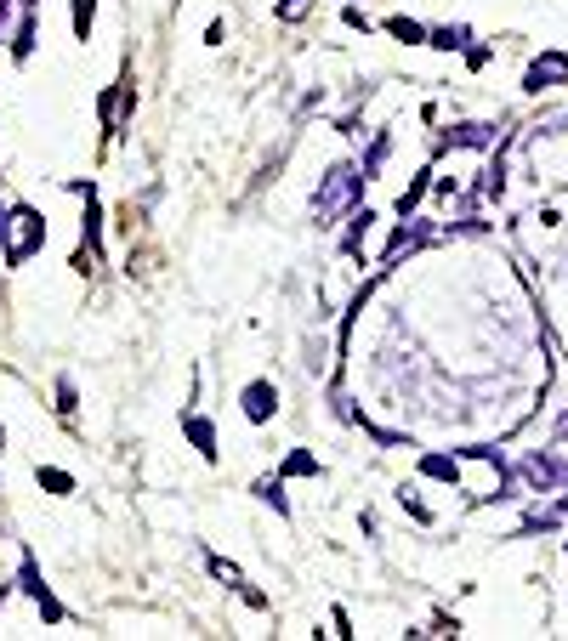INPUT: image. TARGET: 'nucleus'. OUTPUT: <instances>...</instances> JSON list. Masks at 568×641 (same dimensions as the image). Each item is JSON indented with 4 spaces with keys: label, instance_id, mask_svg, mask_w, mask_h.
Instances as JSON below:
<instances>
[{
    "label": "nucleus",
    "instance_id": "f257e3e1",
    "mask_svg": "<svg viewBox=\"0 0 568 641\" xmlns=\"http://www.w3.org/2000/svg\"><path fill=\"white\" fill-rule=\"evenodd\" d=\"M364 182H370V176L358 171V165H330V176H324L319 193H313V216H319V227H330L336 216H347V210L358 205Z\"/></svg>",
    "mask_w": 568,
    "mask_h": 641
},
{
    "label": "nucleus",
    "instance_id": "f03ea898",
    "mask_svg": "<svg viewBox=\"0 0 568 641\" xmlns=\"http://www.w3.org/2000/svg\"><path fill=\"white\" fill-rule=\"evenodd\" d=\"M40 244H46V222H40V210H29V205H12V210H6V261H12V267H23Z\"/></svg>",
    "mask_w": 568,
    "mask_h": 641
},
{
    "label": "nucleus",
    "instance_id": "7ed1b4c3",
    "mask_svg": "<svg viewBox=\"0 0 568 641\" xmlns=\"http://www.w3.org/2000/svg\"><path fill=\"white\" fill-rule=\"evenodd\" d=\"M523 483L534 488V494H551V488H563L568 483V460L563 454H529V460H523Z\"/></svg>",
    "mask_w": 568,
    "mask_h": 641
},
{
    "label": "nucleus",
    "instance_id": "20e7f679",
    "mask_svg": "<svg viewBox=\"0 0 568 641\" xmlns=\"http://www.w3.org/2000/svg\"><path fill=\"white\" fill-rule=\"evenodd\" d=\"M18 585L29 590V596H35V607H40V613H46V624H57V619H63V607H57L52 585L40 579V562H35V556H23V568H18Z\"/></svg>",
    "mask_w": 568,
    "mask_h": 641
},
{
    "label": "nucleus",
    "instance_id": "39448f33",
    "mask_svg": "<svg viewBox=\"0 0 568 641\" xmlns=\"http://www.w3.org/2000/svg\"><path fill=\"white\" fill-rule=\"evenodd\" d=\"M495 142H500V125L489 120H466L444 131V148H495Z\"/></svg>",
    "mask_w": 568,
    "mask_h": 641
},
{
    "label": "nucleus",
    "instance_id": "423d86ee",
    "mask_svg": "<svg viewBox=\"0 0 568 641\" xmlns=\"http://www.w3.org/2000/svg\"><path fill=\"white\" fill-rule=\"evenodd\" d=\"M239 403H245V420L267 426V420L279 415V386H273V381H250V386H245V398H239Z\"/></svg>",
    "mask_w": 568,
    "mask_h": 641
},
{
    "label": "nucleus",
    "instance_id": "0eeeda50",
    "mask_svg": "<svg viewBox=\"0 0 568 641\" xmlns=\"http://www.w3.org/2000/svg\"><path fill=\"white\" fill-rule=\"evenodd\" d=\"M557 80H568V57L546 52L529 74H523V91H546V86H557Z\"/></svg>",
    "mask_w": 568,
    "mask_h": 641
},
{
    "label": "nucleus",
    "instance_id": "6e6552de",
    "mask_svg": "<svg viewBox=\"0 0 568 641\" xmlns=\"http://www.w3.org/2000/svg\"><path fill=\"white\" fill-rule=\"evenodd\" d=\"M426 239H432V227H426V222H415V227H398V233H392V244H387V256H381V267H392V261L404 256V250H421Z\"/></svg>",
    "mask_w": 568,
    "mask_h": 641
},
{
    "label": "nucleus",
    "instance_id": "1a4fd4ad",
    "mask_svg": "<svg viewBox=\"0 0 568 641\" xmlns=\"http://www.w3.org/2000/svg\"><path fill=\"white\" fill-rule=\"evenodd\" d=\"M421 477L426 483H455V477H461V460H455V454H421Z\"/></svg>",
    "mask_w": 568,
    "mask_h": 641
},
{
    "label": "nucleus",
    "instance_id": "9d476101",
    "mask_svg": "<svg viewBox=\"0 0 568 641\" xmlns=\"http://www.w3.org/2000/svg\"><path fill=\"white\" fill-rule=\"evenodd\" d=\"M182 432H188V443H194L205 460H216V426L205 415H188V420H182Z\"/></svg>",
    "mask_w": 568,
    "mask_h": 641
},
{
    "label": "nucleus",
    "instance_id": "9b49d317",
    "mask_svg": "<svg viewBox=\"0 0 568 641\" xmlns=\"http://www.w3.org/2000/svg\"><path fill=\"white\" fill-rule=\"evenodd\" d=\"M426 46H438V52H466V46H472V29H466V23H444V29H432Z\"/></svg>",
    "mask_w": 568,
    "mask_h": 641
},
{
    "label": "nucleus",
    "instance_id": "f8f14e48",
    "mask_svg": "<svg viewBox=\"0 0 568 641\" xmlns=\"http://www.w3.org/2000/svg\"><path fill=\"white\" fill-rule=\"evenodd\" d=\"M370 210H347V233H341V250H347V256H358V244H364V233H370Z\"/></svg>",
    "mask_w": 568,
    "mask_h": 641
},
{
    "label": "nucleus",
    "instance_id": "ddd939ff",
    "mask_svg": "<svg viewBox=\"0 0 568 641\" xmlns=\"http://www.w3.org/2000/svg\"><path fill=\"white\" fill-rule=\"evenodd\" d=\"M426 188H432V171H421L415 182H409L404 193H398V216H415V205L426 199Z\"/></svg>",
    "mask_w": 568,
    "mask_h": 641
},
{
    "label": "nucleus",
    "instance_id": "4468645a",
    "mask_svg": "<svg viewBox=\"0 0 568 641\" xmlns=\"http://www.w3.org/2000/svg\"><path fill=\"white\" fill-rule=\"evenodd\" d=\"M256 500L273 505V511L284 517V511H290V500H284V477H262V483H256Z\"/></svg>",
    "mask_w": 568,
    "mask_h": 641
},
{
    "label": "nucleus",
    "instance_id": "2eb2a0df",
    "mask_svg": "<svg viewBox=\"0 0 568 641\" xmlns=\"http://www.w3.org/2000/svg\"><path fill=\"white\" fill-rule=\"evenodd\" d=\"M387 154H392V137H375V142H370V154L358 159V171H364V176H370V182H375V171L387 165Z\"/></svg>",
    "mask_w": 568,
    "mask_h": 641
},
{
    "label": "nucleus",
    "instance_id": "dca6fc26",
    "mask_svg": "<svg viewBox=\"0 0 568 641\" xmlns=\"http://www.w3.org/2000/svg\"><path fill=\"white\" fill-rule=\"evenodd\" d=\"M35 483L46 488V494H74V477H69V471H57V466H40Z\"/></svg>",
    "mask_w": 568,
    "mask_h": 641
},
{
    "label": "nucleus",
    "instance_id": "f3484780",
    "mask_svg": "<svg viewBox=\"0 0 568 641\" xmlns=\"http://www.w3.org/2000/svg\"><path fill=\"white\" fill-rule=\"evenodd\" d=\"M205 568H211V579H222V585H245V573H239V562H228V556H205Z\"/></svg>",
    "mask_w": 568,
    "mask_h": 641
},
{
    "label": "nucleus",
    "instance_id": "a211bd4d",
    "mask_svg": "<svg viewBox=\"0 0 568 641\" xmlns=\"http://www.w3.org/2000/svg\"><path fill=\"white\" fill-rule=\"evenodd\" d=\"M387 35L409 40V46H421V40H432V29H421V23H409V18H387Z\"/></svg>",
    "mask_w": 568,
    "mask_h": 641
},
{
    "label": "nucleus",
    "instance_id": "6ab92c4d",
    "mask_svg": "<svg viewBox=\"0 0 568 641\" xmlns=\"http://www.w3.org/2000/svg\"><path fill=\"white\" fill-rule=\"evenodd\" d=\"M29 52H35V18L23 6V23H18V35H12V57H29Z\"/></svg>",
    "mask_w": 568,
    "mask_h": 641
},
{
    "label": "nucleus",
    "instance_id": "aec40b11",
    "mask_svg": "<svg viewBox=\"0 0 568 641\" xmlns=\"http://www.w3.org/2000/svg\"><path fill=\"white\" fill-rule=\"evenodd\" d=\"M284 477H319V460H313L307 449H296L290 460H284Z\"/></svg>",
    "mask_w": 568,
    "mask_h": 641
},
{
    "label": "nucleus",
    "instance_id": "412c9836",
    "mask_svg": "<svg viewBox=\"0 0 568 641\" xmlns=\"http://www.w3.org/2000/svg\"><path fill=\"white\" fill-rule=\"evenodd\" d=\"M273 12H279V23H302L313 12V0H273Z\"/></svg>",
    "mask_w": 568,
    "mask_h": 641
},
{
    "label": "nucleus",
    "instance_id": "4be33fe9",
    "mask_svg": "<svg viewBox=\"0 0 568 641\" xmlns=\"http://www.w3.org/2000/svg\"><path fill=\"white\" fill-rule=\"evenodd\" d=\"M74 409H80V403H74V381H69V375H63V381H57V415L69 420Z\"/></svg>",
    "mask_w": 568,
    "mask_h": 641
},
{
    "label": "nucleus",
    "instance_id": "5701e85b",
    "mask_svg": "<svg viewBox=\"0 0 568 641\" xmlns=\"http://www.w3.org/2000/svg\"><path fill=\"white\" fill-rule=\"evenodd\" d=\"M91 6H97V0H74V35L80 40L91 35Z\"/></svg>",
    "mask_w": 568,
    "mask_h": 641
},
{
    "label": "nucleus",
    "instance_id": "b1692460",
    "mask_svg": "<svg viewBox=\"0 0 568 641\" xmlns=\"http://www.w3.org/2000/svg\"><path fill=\"white\" fill-rule=\"evenodd\" d=\"M341 18H347V29H364V35H370V18H364V6H347Z\"/></svg>",
    "mask_w": 568,
    "mask_h": 641
},
{
    "label": "nucleus",
    "instance_id": "393cba45",
    "mask_svg": "<svg viewBox=\"0 0 568 641\" xmlns=\"http://www.w3.org/2000/svg\"><path fill=\"white\" fill-rule=\"evenodd\" d=\"M489 57H495V52H489V46H466V63H472V69H483Z\"/></svg>",
    "mask_w": 568,
    "mask_h": 641
},
{
    "label": "nucleus",
    "instance_id": "a878e982",
    "mask_svg": "<svg viewBox=\"0 0 568 641\" xmlns=\"http://www.w3.org/2000/svg\"><path fill=\"white\" fill-rule=\"evenodd\" d=\"M330 624H336V636H353V619H347V607H336V613H330Z\"/></svg>",
    "mask_w": 568,
    "mask_h": 641
},
{
    "label": "nucleus",
    "instance_id": "bb28decb",
    "mask_svg": "<svg viewBox=\"0 0 568 641\" xmlns=\"http://www.w3.org/2000/svg\"><path fill=\"white\" fill-rule=\"evenodd\" d=\"M6 18H12V0H0V35H6Z\"/></svg>",
    "mask_w": 568,
    "mask_h": 641
},
{
    "label": "nucleus",
    "instance_id": "cd10ccee",
    "mask_svg": "<svg viewBox=\"0 0 568 641\" xmlns=\"http://www.w3.org/2000/svg\"><path fill=\"white\" fill-rule=\"evenodd\" d=\"M0 449H6V426H0Z\"/></svg>",
    "mask_w": 568,
    "mask_h": 641
},
{
    "label": "nucleus",
    "instance_id": "c85d7f7f",
    "mask_svg": "<svg viewBox=\"0 0 568 641\" xmlns=\"http://www.w3.org/2000/svg\"><path fill=\"white\" fill-rule=\"evenodd\" d=\"M0 233H6V210H0Z\"/></svg>",
    "mask_w": 568,
    "mask_h": 641
},
{
    "label": "nucleus",
    "instance_id": "c756f323",
    "mask_svg": "<svg viewBox=\"0 0 568 641\" xmlns=\"http://www.w3.org/2000/svg\"><path fill=\"white\" fill-rule=\"evenodd\" d=\"M0 602H6V585H0Z\"/></svg>",
    "mask_w": 568,
    "mask_h": 641
}]
</instances>
